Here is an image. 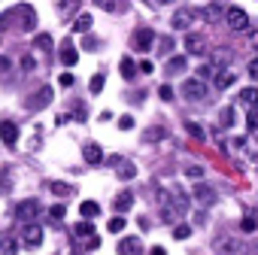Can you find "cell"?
I'll return each instance as SVG.
<instances>
[{
	"instance_id": "cell-3",
	"label": "cell",
	"mask_w": 258,
	"mask_h": 255,
	"mask_svg": "<svg viewBox=\"0 0 258 255\" xmlns=\"http://www.w3.org/2000/svg\"><path fill=\"white\" fill-rule=\"evenodd\" d=\"M40 243H43V228H40L37 222L25 225V231H22V246H28V249H37Z\"/></svg>"
},
{
	"instance_id": "cell-29",
	"label": "cell",
	"mask_w": 258,
	"mask_h": 255,
	"mask_svg": "<svg viewBox=\"0 0 258 255\" xmlns=\"http://www.w3.org/2000/svg\"><path fill=\"white\" fill-rule=\"evenodd\" d=\"M246 124H249V131H258V106H255V109H249Z\"/></svg>"
},
{
	"instance_id": "cell-46",
	"label": "cell",
	"mask_w": 258,
	"mask_h": 255,
	"mask_svg": "<svg viewBox=\"0 0 258 255\" xmlns=\"http://www.w3.org/2000/svg\"><path fill=\"white\" fill-rule=\"evenodd\" d=\"M249 46H252V49H258V31H252V34H249Z\"/></svg>"
},
{
	"instance_id": "cell-28",
	"label": "cell",
	"mask_w": 258,
	"mask_h": 255,
	"mask_svg": "<svg viewBox=\"0 0 258 255\" xmlns=\"http://www.w3.org/2000/svg\"><path fill=\"white\" fill-rule=\"evenodd\" d=\"M188 234H191V225H185V222H182V225H176V228H173V237H176V240H185V237H188Z\"/></svg>"
},
{
	"instance_id": "cell-16",
	"label": "cell",
	"mask_w": 258,
	"mask_h": 255,
	"mask_svg": "<svg viewBox=\"0 0 258 255\" xmlns=\"http://www.w3.org/2000/svg\"><path fill=\"white\" fill-rule=\"evenodd\" d=\"M185 55H173V58H167V73H182L185 70Z\"/></svg>"
},
{
	"instance_id": "cell-44",
	"label": "cell",
	"mask_w": 258,
	"mask_h": 255,
	"mask_svg": "<svg viewBox=\"0 0 258 255\" xmlns=\"http://www.w3.org/2000/svg\"><path fill=\"white\" fill-rule=\"evenodd\" d=\"M49 216H52V219H61V216H64V207H52Z\"/></svg>"
},
{
	"instance_id": "cell-7",
	"label": "cell",
	"mask_w": 258,
	"mask_h": 255,
	"mask_svg": "<svg viewBox=\"0 0 258 255\" xmlns=\"http://www.w3.org/2000/svg\"><path fill=\"white\" fill-rule=\"evenodd\" d=\"M16 13H19V19H22V31H34V28H37V13H34V7L22 4Z\"/></svg>"
},
{
	"instance_id": "cell-6",
	"label": "cell",
	"mask_w": 258,
	"mask_h": 255,
	"mask_svg": "<svg viewBox=\"0 0 258 255\" xmlns=\"http://www.w3.org/2000/svg\"><path fill=\"white\" fill-rule=\"evenodd\" d=\"M152 46H155V31H152V28L137 31V37H134V49H137V52H149Z\"/></svg>"
},
{
	"instance_id": "cell-4",
	"label": "cell",
	"mask_w": 258,
	"mask_h": 255,
	"mask_svg": "<svg viewBox=\"0 0 258 255\" xmlns=\"http://www.w3.org/2000/svg\"><path fill=\"white\" fill-rule=\"evenodd\" d=\"M191 22H195V10H188V7L176 10V13H173V19H170L173 31H188V28H191Z\"/></svg>"
},
{
	"instance_id": "cell-17",
	"label": "cell",
	"mask_w": 258,
	"mask_h": 255,
	"mask_svg": "<svg viewBox=\"0 0 258 255\" xmlns=\"http://www.w3.org/2000/svg\"><path fill=\"white\" fill-rule=\"evenodd\" d=\"M79 213L85 216V222H91V219H94V216L100 213V207H97L94 201H82V204H79Z\"/></svg>"
},
{
	"instance_id": "cell-2",
	"label": "cell",
	"mask_w": 258,
	"mask_h": 255,
	"mask_svg": "<svg viewBox=\"0 0 258 255\" xmlns=\"http://www.w3.org/2000/svg\"><path fill=\"white\" fill-rule=\"evenodd\" d=\"M225 22H228L231 31H246L249 28V16H246L243 7H228L225 10Z\"/></svg>"
},
{
	"instance_id": "cell-42",
	"label": "cell",
	"mask_w": 258,
	"mask_h": 255,
	"mask_svg": "<svg viewBox=\"0 0 258 255\" xmlns=\"http://www.w3.org/2000/svg\"><path fill=\"white\" fill-rule=\"evenodd\" d=\"M61 13H76V4H58Z\"/></svg>"
},
{
	"instance_id": "cell-39",
	"label": "cell",
	"mask_w": 258,
	"mask_h": 255,
	"mask_svg": "<svg viewBox=\"0 0 258 255\" xmlns=\"http://www.w3.org/2000/svg\"><path fill=\"white\" fill-rule=\"evenodd\" d=\"M13 25V13H4V16H0V28H10Z\"/></svg>"
},
{
	"instance_id": "cell-8",
	"label": "cell",
	"mask_w": 258,
	"mask_h": 255,
	"mask_svg": "<svg viewBox=\"0 0 258 255\" xmlns=\"http://www.w3.org/2000/svg\"><path fill=\"white\" fill-rule=\"evenodd\" d=\"M37 210H40V204H37V201L31 198V201H22V204L16 207V216H19L22 222H28V225H31V219L37 216Z\"/></svg>"
},
{
	"instance_id": "cell-49",
	"label": "cell",
	"mask_w": 258,
	"mask_h": 255,
	"mask_svg": "<svg viewBox=\"0 0 258 255\" xmlns=\"http://www.w3.org/2000/svg\"><path fill=\"white\" fill-rule=\"evenodd\" d=\"M149 255H167V252H164L161 246H155V249H149Z\"/></svg>"
},
{
	"instance_id": "cell-30",
	"label": "cell",
	"mask_w": 258,
	"mask_h": 255,
	"mask_svg": "<svg viewBox=\"0 0 258 255\" xmlns=\"http://www.w3.org/2000/svg\"><path fill=\"white\" fill-rule=\"evenodd\" d=\"M185 131H188L191 137H198V140H204V137H207V134H204V128H198L195 121H188V124H185Z\"/></svg>"
},
{
	"instance_id": "cell-5",
	"label": "cell",
	"mask_w": 258,
	"mask_h": 255,
	"mask_svg": "<svg viewBox=\"0 0 258 255\" xmlns=\"http://www.w3.org/2000/svg\"><path fill=\"white\" fill-rule=\"evenodd\" d=\"M182 94H185L188 100H201V97L207 94V82H201L198 76H195V79H185V82H182Z\"/></svg>"
},
{
	"instance_id": "cell-10",
	"label": "cell",
	"mask_w": 258,
	"mask_h": 255,
	"mask_svg": "<svg viewBox=\"0 0 258 255\" xmlns=\"http://www.w3.org/2000/svg\"><path fill=\"white\" fill-rule=\"evenodd\" d=\"M0 140H4L7 146H16V140H19V128H16L13 121H0Z\"/></svg>"
},
{
	"instance_id": "cell-31",
	"label": "cell",
	"mask_w": 258,
	"mask_h": 255,
	"mask_svg": "<svg viewBox=\"0 0 258 255\" xmlns=\"http://www.w3.org/2000/svg\"><path fill=\"white\" fill-rule=\"evenodd\" d=\"M170 49H173V40H170V37H161V40H158V52H161V55H170Z\"/></svg>"
},
{
	"instance_id": "cell-32",
	"label": "cell",
	"mask_w": 258,
	"mask_h": 255,
	"mask_svg": "<svg viewBox=\"0 0 258 255\" xmlns=\"http://www.w3.org/2000/svg\"><path fill=\"white\" fill-rule=\"evenodd\" d=\"M49 192H55V195H70V185H64V182H49Z\"/></svg>"
},
{
	"instance_id": "cell-12",
	"label": "cell",
	"mask_w": 258,
	"mask_h": 255,
	"mask_svg": "<svg viewBox=\"0 0 258 255\" xmlns=\"http://www.w3.org/2000/svg\"><path fill=\"white\" fill-rule=\"evenodd\" d=\"M82 155H85V161H88V164H100V161H103V152H100V146H97V143H85Z\"/></svg>"
},
{
	"instance_id": "cell-33",
	"label": "cell",
	"mask_w": 258,
	"mask_h": 255,
	"mask_svg": "<svg viewBox=\"0 0 258 255\" xmlns=\"http://www.w3.org/2000/svg\"><path fill=\"white\" fill-rule=\"evenodd\" d=\"M37 46H40L43 52H49V49H52V37H49V34H40V37H37Z\"/></svg>"
},
{
	"instance_id": "cell-13",
	"label": "cell",
	"mask_w": 258,
	"mask_h": 255,
	"mask_svg": "<svg viewBox=\"0 0 258 255\" xmlns=\"http://www.w3.org/2000/svg\"><path fill=\"white\" fill-rule=\"evenodd\" d=\"M185 52H188V55H204V40H201L198 34H188V37H185Z\"/></svg>"
},
{
	"instance_id": "cell-19",
	"label": "cell",
	"mask_w": 258,
	"mask_h": 255,
	"mask_svg": "<svg viewBox=\"0 0 258 255\" xmlns=\"http://www.w3.org/2000/svg\"><path fill=\"white\" fill-rule=\"evenodd\" d=\"M216 76H219V70H216L210 61H204V64L198 67V79H201V82H204V79H216Z\"/></svg>"
},
{
	"instance_id": "cell-21",
	"label": "cell",
	"mask_w": 258,
	"mask_h": 255,
	"mask_svg": "<svg viewBox=\"0 0 258 255\" xmlns=\"http://www.w3.org/2000/svg\"><path fill=\"white\" fill-rule=\"evenodd\" d=\"M88 28H91V16H85V13H82V16H76V19H73V31L85 34Z\"/></svg>"
},
{
	"instance_id": "cell-27",
	"label": "cell",
	"mask_w": 258,
	"mask_h": 255,
	"mask_svg": "<svg viewBox=\"0 0 258 255\" xmlns=\"http://www.w3.org/2000/svg\"><path fill=\"white\" fill-rule=\"evenodd\" d=\"M76 58H79V55H76V49H64V52H61V61H64L67 67H73V64H76Z\"/></svg>"
},
{
	"instance_id": "cell-41",
	"label": "cell",
	"mask_w": 258,
	"mask_h": 255,
	"mask_svg": "<svg viewBox=\"0 0 258 255\" xmlns=\"http://www.w3.org/2000/svg\"><path fill=\"white\" fill-rule=\"evenodd\" d=\"M185 173H188V176H191V179H201V176H204V170H201V167H188V170H185Z\"/></svg>"
},
{
	"instance_id": "cell-37",
	"label": "cell",
	"mask_w": 258,
	"mask_h": 255,
	"mask_svg": "<svg viewBox=\"0 0 258 255\" xmlns=\"http://www.w3.org/2000/svg\"><path fill=\"white\" fill-rule=\"evenodd\" d=\"M246 70H249V76H252V79H255V82H258V58H252V61H249V67H246Z\"/></svg>"
},
{
	"instance_id": "cell-45",
	"label": "cell",
	"mask_w": 258,
	"mask_h": 255,
	"mask_svg": "<svg viewBox=\"0 0 258 255\" xmlns=\"http://www.w3.org/2000/svg\"><path fill=\"white\" fill-rule=\"evenodd\" d=\"M10 67H13V61H10V58H0V73H7Z\"/></svg>"
},
{
	"instance_id": "cell-1",
	"label": "cell",
	"mask_w": 258,
	"mask_h": 255,
	"mask_svg": "<svg viewBox=\"0 0 258 255\" xmlns=\"http://www.w3.org/2000/svg\"><path fill=\"white\" fill-rule=\"evenodd\" d=\"M216 252L219 255H249V246L240 237H222L216 240Z\"/></svg>"
},
{
	"instance_id": "cell-25",
	"label": "cell",
	"mask_w": 258,
	"mask_h": 255,
	"mask_svg": "<svg viewBox=\"0 0 258 255\" xmlns=\"http://www.w3.org/2000/svg\"><path fill=\"white\" fill-rule=\"evenodd\" d=\"M255 228H258V219H255V213H252V216H246V219L240 222V231H243V234H252Z\"/></svg>"
},
{
	"instance_id": "cell-26",
	"label": "cell",
	"mask_w": 258,
	"mask_h": 255,
	"mask_svg": "<svg viewBox=\"0 0 258 255\" xmlns=\"http://www.w3.org/2000/svg\"><path fill=\"white\" fill-rule=\"evenodd\" d=\"M121 76H124V79H131V76H134V61L127 58V55L121 58Z\"/></svg>"
},
{
	"instance_id": "cell-14",
	"label": "cell",
	"mask_w": 258,
	"mask_h": 255,
	"mask_svg": "<svg viewBox=\"0 0 258 255\" xmlns=\"http://www.w3.org/2000/svg\"><path fill=\"white\" fill-rule=\"evenodd\" d=\"M234 79H237V76H234V70L228 67V70H219V76H216L213 82H216V88H222V91H225V88H231V85H234Z\"/></svg>"
},
{
	"instance_id": "cell-43",
	"label": "cell",
	"mask_w": 258,
	"mask_h": 255,
	"mask_svg": "<svg viewBox=\"0 0 258 255\" xmlns=\"http://www.w3.org/2000/svg\"><path fill=\"white\" fill-rule=\"evenodd\" d=\"M219 13H222V7H219V4H210V7H207V16H219Z\"/></svg>"
},
{
	"instance_id": "cell-35",
	"label": "cell",
	"mask_w": 258,
	"mask_h": 255,
	"mask_svg": "<svg viewBox=\"0 0 258 255\" xmlns=\"http://www.w3.org/2000/svg\"><path fill=\"white\" fill-rule=\"evenodd\" d=\"M158 97H161V100H173V88H170V85H161V88H158Z\"/></svg>"
},
{
	"instance_id": "cell-23",
	"label": "cell",
	"mask_w": 258,
	"mask_h": 255,
	"mask_svg": "<svg viewBox=\"0 0 258 255\" xmlns=\"http://www.w3.org/2000/svg\"><path fill=\"white\" fill-rule=\"evenodd\" d=\"M73 234H76V237H88V240H91V237H94V228H91V222H79V225L73 228Z\"/></svg>"
},
{
	"instance_id": "cell-22",
	"label": "cell",
	"mask_w": 258,
	"mask_h": 255,
	"mask_svg": "<svg viewBox=\"0 0 258 255\" xmlns=\"http://www.w3.org/2000/svg\"><path fill=\"white\" fill-rule=\"evenodd\" d=\"M118 252H121V255H137V252H140V243H137V240H121Z\"/></svg>"
},
{
	"instance_id": "cell-15",
	"label": "cell",
	"mask_w": 258,
	"mask_h": 255,
	"mask_svg": "<svg viewBox=\"0 0 258 255\" xmlns=\"http://www.w3.org/2000/svg\"><path fill=\"white\" fill-rule=\"evenodd\" d=\"M179 216H182V213L173 207V201H164V207H161V222H167V225H170V222H176Z\"/></svg>"
},
{
	"instance_id": "cell-24",
	"label": "cell",
	"mask_w": 258,
	"mask_h": 255,
	"mask_svg": "<svg viewBox=\"0 0 258 255\" xmlns=\"http://www.w3.org/2000/svg\"><path fill=\"white\" fill-rule=\"evenodd\" d=\"M103 82H106V76H103V73H97V76H91V82H88V88H91V94H100V91H103Z\"/></svg>"
},
{
	"instance_id": "cell-48",
	"label": "cell",
	"mask_w": 258,
	"mask_h": 255,
	"mask_svg": "<svg viewBox=\"0 0 258 255\" xmlns=\"http://www.w3.org/2000/svg\"><path fill=\"white\" fill-rule=\"evenodd\" d=\"M140 73H152V61H143L140 64Z\"/></svg>"
},
{
	"instance_id": "cell-34",
	"label": "cell",
	"mask_w": 258,
	"mask_h": 255,
	"mask_svg": "<svg viewBox=\"0 0 258 255\" xmlns=\"http://www.w3.org/2000/svg\"><path fill=\"white\" fill-rule=\"evenodd\" d=\"M109 231H112V234H118V231H124V219H121V216H115V219H109Z\"/></svg>"
},
{
	"instance_id": "cell-36",
	"label": "cell",
	"mask_w": 258,
	"mask_h": 255,
	"mask_svg": "<svg viewBox=\"0 0 258 255\" xmlns=\"http://www.w3.org/2000/svg\"><path fill=\"white\" fill-rule=\"evenodd\" d=\"M118 176H121V179H131V176H134V167H131V164H121V167H118Z\"/></svg>"
},
{
	"instance_id": "cell-47",
	"label": "cell",
	"mask_w": 258,
	"mask_h": 255,
	"mask_svg": "<svg viewBox=\"0 0 258 255\" xmlns=\"http://www.w3.org/2000/svg\"><path fill=\"white\" fill-rule=\"evenodd\" d=\"M22 67H25V70H31V67H34V58H31V55H28V58H22Z\"/></svg>"
},
{
	"instance_id": "cell-38",
	"label": "cell",
	"mask_w": 258,
	"mask_h": 255,
	"mask_svg": "<svg viewBox=\"0 0 258 255\" xmlns=\"http://www.w3.org/2000/svg\"><path fill=\"white\" fill-rule=\"evenodd\" d=\"M131 124H134L131 115H121V118H118V128H121V131H131Z\"/></svg>"
},
{
	"instance_id": "cell-9",
	"label": "cell",
	"mask_w": 258,
	"mask_h": 255,
	"mask_svg": "<svg viewBox=\"0 0 258 255\" xmlns=\"http://www.w3.org/2000/svg\"><path fill=\"white\" fill-rule=\"evenodd\" d=\"M52 103V88H40L31 100H28V109H46Z\"/></svg>"
},
{
	"instance_id": "cell-40",
	"label": "cell",
	"mask_w": 258,
	"mask_h": 255,
	"mask_svg": "<svg viewBox=\"0 0 258 255\" xmlns=\"http://www.w3.org/2000/svg\"><path fill=\"white\" fill-rule=\"evenodd\" d=\"M155 137H164L161 128H152V131H146V140H155Z\"/></svg>"
},
{
	"instance_id": "cell-18",
	"label": "cell",
	"mask_w": 258,
	"mask_h": 255,
	"mask_svg": "<svg viewBox=\"0 0 258 255\" xmlns=\"http://www.w3.org/2000/svg\"><path fill=\"white\" fill-rule=\"evenodd\" d=\"M131 204H134V192H121L118 198H115V210H131Z\"/></svg>"
},
{
	"instance_id": "cell-20",
	"label": "cell",
	"mask_w": 258,
	"mask_h": 255,
	"mask_svg": "<svg viewBox=\"0 0 258 255\" xmlns=\"http://www.w3.org/2000/svg\"><path fill=\"white\" fill-rule=\"evenodd\" d=\"M240 100H243V103H246L249 109H255V106H258V88H243Z\"/></svg>"
},
{
	"instance_id": "cell-11",
	"label": "cell",
	"mask_w": 258,
	"mask_h": 255,
	"mask_svg": "<svg viewBox=\"0 0 258 255\" xmlns=\"http://www.w3.org/2000/svg\"><path fill=\"white\" fill-rule=\"evenodd\" d=\"M195 201L204 204V207H210V204H216V192H213L210 185H198V188H195Z\"/></svg>"
}]
</instances>
